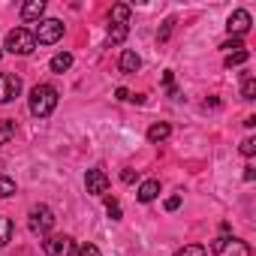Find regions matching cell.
<instances>
[{"label": "cell", "mask_w": 256, "mask_h": 256, "mask_svg": "<svg viewBox=\"0 0 256 256\" xmlns=\"http://www.w3.org/2000/svg\"><path fill=\"white\" fill-rule=\"evenodd\" d=\"M250 24H253V18H250V12L247 10H235L232 16H229V22H226V30L232 34V36H244L247 30H250Z\"/></svg>", "instance_id": "ba28073f"}, {"label": "cell", "mask_w": 256, "mask_h": 256, "mask_svg": "<svg viewBox=\"0 0 256 256\" xmlns=\"http://www.w3.org/2000/svg\"><path fill=\"white\" fill-rule=\"evenodd\" d=\"M46 12V0H28L22 6V22H40Z\"/></svg>", "instance_id": "30bf717a"}, {"label": "cell", "mask_w": 256, "mask_h": 256, "mask_svg": "<svg viewBox=\"0 0 256 256\" xmlns=\"http://www.w3.org/2000/svg\"><path fill=\"white\" fill-rule=\"evenodd\" d=\"M10 241H12V220L0 217V247H6Z\"/></svg>", "instance_id": "e0dca14e"}, {"label": "cell", "mask_w": 256, "mask_h": 256, "mask_svg": "<svg viewBox=\"0 0 256 256\" xmlns=\"http://www.w3.org/2000/svg\"><path fill=\"white\" fill-rule=\"evenodd\" d=\"M108 22L112 24H126V22H130V6H126V4H114L112 12H108Z\"/></svg>", "instance_id": "9a60e30c"}, {"label": "cell", "mask_w": 256, "mask_h": 256, "mask_svg": "<svg viewBox=\"0 0 256 256\" xmlns=\"http://www.w3.org/2000/svg\"><path fill=\"white\" fill-rule=\"evenodd\" d=\"M16 136V120H0V145H6Z\"/></svg>", "instance_id": "d6986e66"}, {"label": "cell", "mask_w": 256, "mask_h": 256, "mask_svg": "<svg viewBox=\"0 0 256 256\" xmlns=\"http://www.w3.org/2000/svg\"><path fill=\"white\" fill-rule=\"evenodd\" d=\"M160 196V181L157 178H148L142 187H139V202H154Z\"/></svg>", "instance_id": "4fadbf2b"}, {"label": "cell", "mask_w": 256, "mask_h": 256, "mask_svg": "<svg viewBox=\"0 0 256 256\" xmlns=\"http://www.w3.org/2000/svg\"><path fill=\"white\" fill-rule=\"evenodd\" d=\"M175 256H208V250L202 244H184L181 250H175Z\"/></svg>", "instance_id": "ffe728a7"}, {"label": "cell", "mask_w": 256, "mask_h": 256, "mask_svg": "<svg viewBox=\"0 0 256 256\" xmlns=\"http://www.w3.org/2000/svg\"><path fill=\"white\" fill-rule=\"evenodd\" d=\"M241 100H256V82H253V76H244V82H241Z\"/></svg>", "instance_id": "ac0fdd59"}, {"label": "cell", "mask_w": 256, "mask_h": 256, "mask_svg": "<svg viewBox=\"0 0 256 256\" xmlns=\"http://www.w3.org/2000/svg\"><path fill=\"white\" fill-rule=\"evenodd\" d=\"M181 208V196H169L166 199V211H178Z\"/></svg>", "instance_id": "4316f807"}, {"label": "cell", "mask_w": 256, "mask_h": 256, "mask_svg": "<svg viewBox=\"0 0 256 256\" xmlns=\"http://www.w3.org/2000/svg\"><path fill=\"white\" fill-rule=\"evenodd\" d=\"M120 178H124V181H126V184H130V181H133V178H136V175H133V169H124V172H120Z\"/></svg>", "instance_id": "f1b7e54d"}, {"label": "cell", "mask_w": 256, "mask_h": 256, "mask_svg": "<svg viewBox=\"0 0 256 256\" xmlns=\"http://www.w3.org/2000/svg\"><path fill=\"white\" fill-rule=\"evenodd\" d=\"M169 136H172V126H169V124H163V120H160V124H154L151 130H148V142H151V145H160V142H166Z\"/></svg>", "instance_id": "7c38bea8"}, {"label": "cell", "mask_w": 256, "mask_h": 256, "mask_svg": "<svg viewBox=\"0 0 256 256\" xmlns=\"http://www.w3.org/2000/svg\"><path fill=\"white\" fill-rule=\"evenodd\" d=\"M106 211H108L112 220H120V202L118 199H106Z\"/></svg>", "instance_id": "cb8c5ba5"}, {"label": "cell", "mask_w": 256, "mask_h": 256, "mask_svg": "<svg viewBox=\"0 0 256 256\" xmlns=\"http://www.w3.org/2000/svg\"><path fill=\"white\" fill-rule=\"evenodd\" d=\"M247 60V52H235V54H226V66L232 70V66H241Z\"/></svg>", "instance_id": "603a6c76"}, {"label": "cell", "mask_w": 256, "mask_h": 256, "mask_svg": "<svg viewBox=\"0 0 256 256\" xmlns=\"http://www.w3.org/2000/svg\"><path fill=\"white\" fill-rule=\"evenodd\" d=\"M220 48H226L229 54H235V52H244V42H241L238 36H232V40H226V42H223Z\"/></svg>", "instance_id": "7402d4cb"}, {"label": "cell", "mask_w": 256, "mask_h": 256, "mask_svg": "<svg viewBox=\"0 0 256 256\" xmlns=\"http://www.w3.org/2000/svg\"><path fill=\"white\" fill-rule=\"evenodd\" d=\"M126 34H130V28H126V24H112V28H108V42L118 46V42L126 40Z\"/></svg>", "instance_id": "2e32d148"}, {"label": "cell", "mask_w": 256, "mask_h": 256, "mask_svg": "<svg viewBox=\"0 0 256 256\" xmlns=\"http://www.w3.org/2000/svg\"><path fill=\"white\" fill-rule=\"evenodd\" d=\"M18 94H22V78L12 72H0V106L12 102Z\"/></svg>", "instance_id": "52a82bcc"}, {"label": "cell", "mask_w": 256, "mask_h": 256, "mask_svg": "<svg viewBox=\"0 0 256 256\" xmlns=\"http://www.w3.org/2000/svg\"><path fill=\"white\" fill-rule=\"evenodd\" d=\"M12 193H16V181L6 178V175H0V199H6V196H12Z\"/></svg>", "instance_id": "44dd1931"}, {"label": "cell", "mask_w": 256, "mask_h": 256, "mask_svg": "<svg viewBox=\"0 0 256 256\" xmlns=\"http://www.w3.org/2000/svg\"><path fill=\"white\" fill-rule=\"evenodd\" d=\"M28 106H30L34 118H48L58 106V88L54 84H36L28 96Z\"/></svg>", "instance_id": "6da1fadb"}, {"label": "cell", "mask_w": 256, "mask_h": 256, "mask_svg": "<svg viewBox=\"0 0 256 256\" xmlns=\"http://www.w3.org/2000/svg\"><path fill=\"white\" fill-rule=\"evenodd\" d=\"M0 58H4V54H0Z\"/></svg>", "instance_id": "f546056e"}, {"label": "cell", "mask_w": 256, "mask_h": 256, "mask_svg": "<svg viewBox=\"0 0 256 256\" xmlns=\"http://www.w3.org/2000/svg\"><path fill=\"white\" fill-rule=\"evenodd\" d=\"M64 36V22L60 18H40V28L34 30L36 46H54Z\"/></svg>", "instance_id": "5b68a950"}, {"label": "cell", "mask_w": 256, "mask_h": 256, "mask_svg": "<svg viewBox=\"0 0 256 256\" xmlns=\"http://www.w3.org/2000/svg\"><path fill=\"white\" fill-rule=\"evenodd\" d=\"M211 250H214V256H253L250 244L241 241V238H232V235H220V238H214Z\"/></svg>", "instance_id": "277c9868"}, {"label": "cell", "mask_w": 256, "mask_h": 256, "mask_svg": "<svg viewBox=\"0 0 256 256\" xmlns=\"http://www.w3.org/2000/svg\"><path fill=\"white\" fill-rule=\"evenodd\" d=\"M4 48H6L10 54H30V52L36 48L34 30H28V28H16V30H10V34H6Z\"/></svg>", "instance_id": "7a4b0ae2"}, {"label": "cell", "mask_w": 256, "mask_h": 256, "mask_svg": "<svg viewBox=\"0 0 256 256\" xmlns=\"http://www.w3.org/2000/svg\"><path fill=\"white\" fill-rule=\"evenodd\" d=\"M28 226L34 235H48L54 229V211L48 205H34L30 214H28Z\"/></svg>", "instance_id": "3957f363"}, {"label": "cell", "mask_w": 256, "mask_h": 256, "mask_svg": "<svg viewBox=\"0 0 256 256\" xmlns=\"http://www.w3.org/2000/svg\"><path fill=\"white\" fill-rule=\"evenodd\" d=\"M48 66H52V72H66V70L72 66V54H70V52H58Z\"/></svg>", "instance_id": "5bb4252c"}, {"label": "cell", "mask_w": 256, "mask_h": 256, "mask_svg": "<svg viewBox=\"0 0 256 256\" xmlns=\"http://www.w3.org/2000/svg\"><path fill=\"white\" fill-rule=\"evenodd\" d=\"M46 256H76V241L70 235H48L42 241Z\"/></svg>", "instance_id": "8992f818"}, {"label": "cell", "mask_w": 256, "mask_h": 256, "mask_svg": "<svg viewBox=\"0 0 256 256\" xmlns=\"http://www.w3.org/2000/svg\"><path fill=\"white\" fill-rule=\"evenodd\" d=\"M76 256H102V253H100L96 244H82V247L76 250Z\"/></svg>", "instance_id": "484cf974"}, {"label": "cell", "mask_w": 256, "mask_h": 256, "mask_svg": "<svg viewBox=\"0 0 256 256\" xmlns=\"http://www.w3.org/2000/svg\"><path fill=\"white\" fill-rule=\"evenodd\" d=\"M118 66H120V72H136L139 66H142V58L133 52V48H126L124 54H120V60H118Z\"/></svg>", "instance_id": "8fae6325"}, {"label": "cell", "mask_w": 256, "mask_h": 256, "mask_svg": "<svg viewBox=\"0 0 256 256\" xmlns=\"http://www.w3.org/2000/svg\"><path fill=\"white\" fill-rule=\"evenodd\" d=\"M84 187H88L90 196H102V193H108V175H106L102 169H88Z\"/></svg>", "instance_id": "9c48e42d"}, {"label": "cell", "mask_w": 256, "mask_h": 256, "mask_svg": "<svg viewBox=\"0 0 256 256\" xmlns=\"http://www.w3.org/2000/svg\"><path fill=\"white\" fill-rule=\"evenodd\" d=\"M114 96H118V100H133V94L126 90V88H118V90H114Z\"/></svg>", "instance_id": "83f0119b"}, {"label": "cell", "mask_w": 256, "mask_h": 256, "mask_svg": "<svg viewBox=\"0 0 256 256\" xmlns=\"http://www.w3.org/2000/svg\"><path fill=\"white\" fill-rule=\"evenodd\" d=\"M241 154H244V157H253V154H256V139H253V136H247V139L241 142Z\"/></svg>", "instance_id": "d4e9b609"}]
</instances>
